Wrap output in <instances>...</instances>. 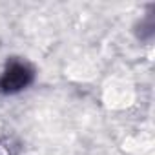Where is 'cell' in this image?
I'll return each mask as SVG.
<instances>
[{"label":"cell","instance_id":"cell-1","mask_svg":"<svg viewBox=\"0 0 155 155\" xmlns=\"http://www.w3.org/2000/svg\"><path fill=\"white\" fill-rule=\"evenodd\" d=\"M35 81V71L28 62L22 60H9L0 75V93L2 95H15L26 90Z\"/></svg>","mask_w":155,"mask_h":155}]
</instances>
